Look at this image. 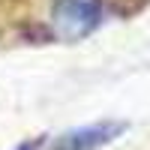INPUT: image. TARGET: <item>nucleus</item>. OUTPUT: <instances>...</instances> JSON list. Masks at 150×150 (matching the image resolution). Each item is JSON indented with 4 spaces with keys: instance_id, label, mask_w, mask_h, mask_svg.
Listing matches in <instances>:
<instances>
[{
    "instance_id": "1",
    "label": "nucleus",
    "mask_w": 150,
    "mask_h": 150,
    "mask_svg": "<svg viewBox=\"0 0 150 150\" xmlns=\"http://www.w3.org/2000/svg\"><path fill=\"white\" fill-rule=\"evenodd\" d=\"M102 24L99 0H54V33L60 39H84Z\"/></svg>"
},
{
    "instance_id": "3",
    "label": "nucleus",
    "mask_w": 150,
    "mask_h": 150,
    "mask_svg": "<svg viewBox=\"0 0 150 150\" xmlns=\"http://www.w3.org/2000/svg\"><path fill=\"white\" fill-rule=\"evenodd\" d=\"M15 150H36V144H21V147H15Z\"/></svg>"
},
{
    "instance_id": "2",
    "label": "nucleus",
    "mask_w": 150,
    "mask_h": 150,
    "mask_svg": "<svg viewBox=\"0 0 150 150\" xmlns=\"http://www.w3.org/2000/svg\"><path fill=\"white\" fill-rule=\"evenodd\" d=\"M123 132H126V123L105 120V123H93V126H81V129L63 132L48 150H96V147H105L108 141H114Z\"/></svg>"
}]
</instances>
